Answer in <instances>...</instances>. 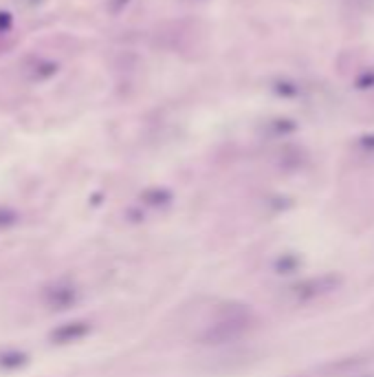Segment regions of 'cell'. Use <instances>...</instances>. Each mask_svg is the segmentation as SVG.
I'll list each match as a JSON object with an SVG mask.
<instances>
[{
	"label": "cell",
	"instance_id": "obj_5",
	"mask_svg": "<svg viewBox=\"0 0 374 377\" xmlns=\"http://www.w3.org/2000/svg\"><path fill=\"white\" fill-rule=\"evenodd\" d=\"M0 364L3 366H20V364H24V355H20V353H7V355H3L0 357Z\"/></svg>",
	"mask_w": 374,
	"mask_h": 377
},
{
	"label": "cell",
	"instance_id": "obj_3",
	"mask_svg": "<svg viewBox=\"0 0 374 377\" xmlns=\"http://www.w3.org/2000/svg\"><path fill=\"white\" fill-rule=\"evenodd\" d=\"M44 300H47V305L53 309H66L78 300V289H75L73 285H53V287H49L47 294H44Z\"/></svg>",
	"mask_w": 374,
	"mask_h": 377
},
{
	"label": "cell",
	"instance_id": "obj_2",
	"mask_svg": "<svg viewBox=\"0 0 374 377\" xmlns=\"http://www.w3.org/2000/svg\"><path fill=\"white\" fill-rule=\"evenodd\" d=\"M337 285H339V278L333 276V274L331 276H317V278L297 282V285H293V287H289L287 294H284V300H287L289 305H306V303H312L315 298H322L328 292H333Z\"/></svg>",
	"mask_w": 374,
	"mask_h": 377
},
{
	"label": "cell",
	"instance_id": "obj_4",
	"mask_svg": "<svg viewBox=\"0 0 374 377\" xmlns=\"http://www.w3.org/2000/svg\"><path fill=\"white\" fill-rule=\"evenodd\" d=\"M88 331H91V327H88L86 322H69V324H62L59 329H55L51 334V340L57 342V344H69V342L84 338Z\"/></svg>",
	"mask_w": 374,
	"mask_h": 377
},
{
	"label": "cell",
	"instance_id": "obj_1",
	"mask_svg": "<svg viewBox=\"0 0 374 377\" xmlns=\"http://www.w3.org/2000/svg\"><path fill=\"white\" fill-rule=\"evenodd\" d=\"M251 324H253L251 311H247L245 307H233L229 311H224L218 322H214L212 327H207L201 340L205 344L236 342L238 338H243L247 334V331L251 329Z\"/></svg>",
	"mask_w": 374,
	"mask_h": 377
}]
</instances>
